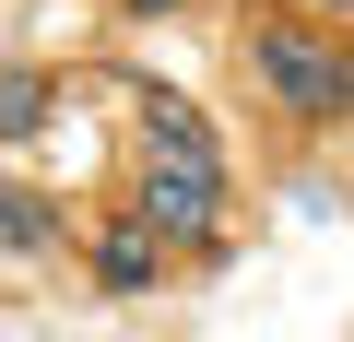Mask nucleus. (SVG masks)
<instances>
[{
	"instance_id": "obj_1",
	"label": "nucleus",
	"mask_w": 354,
	"mask_h": 342,
	"mask_svg": "<svg viewBox=\"0 0 354 342\" xmlns=\"http://www.w3.org/2000/svg\"><path fill=\"white\" fill-rule=\"evenodd\" d=\"M177 248H213L225 236V142H213V118L201 106H177V95H153V130H142V189H130Z\"/></svg>"
},
{
	"instance_id": "obj_5",
	"label": "nucleus",
	"mask_w": 354,
	"mask_h": 342,
	"mask_svg": "<svg viewBox=\"0 0 354 342\" xmlns=\"http://www.w3.org/2000/svg\"><path fill=\"white\" fill-rule=\"evenodd\" d=\"M0 130H12V142H36V130H48V71H12V95H0Z\"/></svg>"
},
{
	"instance_id": "obj_3",
	"label": "nucleus",
	"mask_w": 354,
	"mask_h": 342,
	"mask_svg": "<svg viewBox=\"0 0 354 342\" xmlns=\"http://www.w3.org/2000/svg\"><path fill=\"white\" fill-rule=\"evenodd\" d=\"M165 248H177V236L130 201V213L95 225V283H106V295H153V283H165Z\"/></svg>"
},
{
	"instance_id": "obj_2",
	"label": "nucleus",
	"mask_w": 354,
	"mask_h": 342,
	"mask_svg": "<svg viewBox=\"0 0 354 342\" xmlns=\"http://www.w3.org/2000/svg\"><path fill=\"white\" fill-rule=\"evenodd\" d=\"M248 71L283 118H354V36L307 24V12H248Z\"/></svg>"
},
{
	"instance_id": "obj_7",
	"label": "nucleus",
	"mask_w": 354,
	"mask_h": 342,
	"mask_svg": "<svg viewBox=\"0 0 354 342\" xmlns=\"http://www.w3.org/2000/svg\"><path fill=\"white\" fill-rule=\"evenodd\" d=\"M319 12H354V0H319Z\"/></svg>"
},
{
	"instance_id": "obj_4",
	"label": "nucleus",
	"mask_w": 354,
	"mask_h": 342,
	"mask_svg": "<svg viewBox=\"0 0 354 342\" xmlns=\"http://www.w3.org/2000/svg\"><path fill=\"white\" fill-rule=\"evenodd\" d=\"M0 248H12V260H48L59 248V201L36 178H12V201H0Z\"/></svg>"
},
{
	"instance_id": "obj_6",
	"label": "nucleus",
	"mask_w": 354,
	"mask_h": 342,
	"mask_svg": "<svg viewBox=\"0 0 354 342\" xmlns=\"http://www.w3.org/2000/svg\"><path fill=\"white\" fill-rule=\"evenodd\" d=\"M118 12H142V24H153V12H177V0H118Z\"/></svg>"
}]
</instances>
